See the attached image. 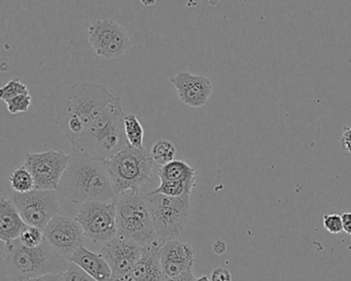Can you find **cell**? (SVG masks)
<instances>
[{"label": "cell", "mask_w": 351, "mask_h": 281, "mask_svg": "<svg viewBox=\"0 0 351 281\" xmlns=\"http://www.w3.org/2000/svg\"><path fill=\"white\" fill-rule=\"evenodd\" d=\"M116 98L99 84L81 83L67 89L57 101L55 117L69 143L79 140Z\"/></svg>", "instance_id": "obj_1"}, {"label": "cell", "mask_w": 351, "mask_h": 281, "mask_svg": "<svg viewBox=\"0 0 351 281\" xmlns=\"http://www.w3.org/2000/svg\"><path fill=\"white\" fill-rule=\"evenodd\" d=\"M57 192L75 204L112 202L118 198L112 188L108 162L75 154L71 156Z\"/></svg>", "instance_id": "obj_2"}, {"label": "cell", "mask_w": 351, "mask_h": 281, "mask_svg": "<svg viewBox=\"0 0 351 281\" xmlns=\"http://www.w3.org/2000/svg\"><path fill=\"white\" fill-rule=\"evenodd\" d=\"M125 114L120 98L117 97L87 132L71 145L73 154L108 162L130 147L125 134Z\"/></svg>", "instance_id": "obj_3"}, {"label": "cell", "mask_w": 351, "mask_h": 281, "mask_svg": "<svg viewBox=\"0 0 351 281\" xmlns=\"http://www.w3.org/2000/svg\"><path fill=\"white\" fill-rule=\"evenodd\" d=\"M69 262L47 240L38 247H27L19 239L5 245V267L13 281H25L48 274H62Z\"/></svg>", "instance_id": "obj_4"}, {"label": "cell", "mask_w": 351, "mask_h": 281, "mask_svg": "<svg viewBox=\"0 0 351 281\" xmlns=\"http://www.w3.org/2000/svg\"><path fill=\"white\" fill-rule=\"evenodd\" d=\"M153 158L143 149L128 147L108 162V172L117 197L143 195L141 191L153 178Z\"/></svg>", "instance_id": "obj_5"}, {"label": "cell", "mask_w": 351, "mask_h": 281, "mask_svg": "<svg viewBox=\"0 0 351 281\" xmlns=\"http://www.w3.org/2000/svg\"><path fill=\"white\" fill-rule=\"evenodd\" d=\"M118 235L141 247L160 242L143 195L124 194L117 198Z\"/></svg>", "instance_id": "obj_6"}, {"label": "cell", "mask_w": 351, "mask_h": 281, "mask_svg": "<svg viewBox=\"0 0 351 281\" xmlns=\"http://www.w3.org/2000/svg\"><path fill=\"white\" fill-rule=\"evenodd\" d=\"M145 197L158 240L164 244L180 236L190 217L191 195L167 197L147 194Z\"/></svg>", "instance_id": "obj_7"}, {"label": "cell", "mask_w": 351, "mask_h": 281, "mask_svg": "<svg viewBox=\"0 0 351 281\" xmlns=\"http://www.w3.org/2000/svg\"><path fill=\"white\" fill-rule=\"evenodd\" d=\"M11 200L23 221L30 227L38 229H46L61 211L57 191L34 190L25 194L13 192Z\"/></svg>", "instance_id": "obj_8"}, {"label": "cell", "mask_w": 351, "mask_h": 281, "mask_svg": "<svg viewBox=\"0 0 351 281\" xmlns=\"http://www.w3.org/2000/svg\"><path fill=\"white\" fill-rule=\"evenodd\" d=\"M86 237L106 244L118 236L117 199L112 202H88L82 205L77 217Z\"/></svg>", "instance_id": "obj_9"}, {"label": "cell", "mask_w": 351, "mask_h": 281, "mask_svg": "<svg viewBox=\"0 0 351 281\" xmlns=\"http://www.w3.org/2000/svg\"><path fill=\"white\" fill-rule=\"evenodd\" d=\"M88 40L97 56L118 59L131 49L128 32L112 19L94 20L88 26Z\"/></svg>", "instance_id": "obj_10"}, {"label": "cell", "mask_w": 351, "mask_h": 281, "mask_svg": "<svg viewBox=\"0 0 351 281\" xmlns=\"http://www.w3.org/2000/svg\"><path fill=\"white\" fill-rule=\"evenodd\" d=\"M71 160V156L51 149L43 153L27 154L24 167L32 173L36 190L57 191Z\"/></svg>", "instance_id": "obj_11"}, {"label": "cell", "mask_w": 351, "mask_h": 281, "mask_svg": "<svg viewBox=\"0 0 351 281\" xmlns=\"http://www.w3.org/2000/svg\"><path fill=\"white\" fill-rule=\"evenodd\" d=\"M45 238L59 254L69 260L71 256L83 246V228L77 219L57 215L44 230Z\"/></svg>", "instance_id": "obj_12"}, {"label": "cell", "mask_w": 351, "mask_h": 281, "mask_svg": "<svg viewBox=\"0 0 351 281\" xmlns=\"http://www.w3.org/2000/svg\"><path fill=\"white\" fill-rule=\"evenodd\" d=\"M143 247L122 236L104 244L101 254L112 268L114 276L130 274L143 256Z\"/></svg>", "instance_id": "obj_13"}, {"label": "cell", "mask_w": 351, "mask_h": 281, "mask_svg": "<svg viewBox=\"0 0 351 281\" xmlns=\"http://www.w3.org/2000/svg\"><path fill=\"white\" fill-rule=\"evenodd\" d=\"M170 83L176 88L182 102L192 108H204L213 92L210 80L190 73H178L170 79Z\"/></svg>", "instance_id": "obj_14"}, {"label": "cell", "mask_w": 351, "mask_h": 281, "mask_svg": "<svg viewBox=\"0 0 351 281\" xmlns=\"http://www.w3.org/2000/svg\"><path fill=\"white\" fill-rule=\"evenodd\" d=\"M195 252L190 244L176 240L165 242L161 248V265L165 277H176L194 268Z\"/></svg>", "instance_id": "obj_15"}, {"label": "cell", "mask_w": 351, "mask_h": 281, "mask_svg": "<svg viewBox=\"0 0 351 281\" xmlns=\"http://www.w3.org/2000/svg\"><path fill=\"white\" fill-rule=\"evenodd\" d=\"M161 242L143 247V256L133 268L131 275L136 281H164L161 265Z\"/></svg>", "instance_id": "obj_16"}, {"label": "cell", "mask_w": 351, "mask_h": 281, "mask_svg": "<svg viewBox=\"0 0 351 281\" xmlns=\"http://www.w3.org/2000/svg\"><path fill=\"white\" fill-rule=\"evenodd\" d=\"M69 262L83 269L88 275L96 281H110L114 277L106 258L101 254H96L91 250L81 246L69 258Z\"/></svg>", "instance_id": "obj_17"}, {"label": "cell", "mask_w": 351, "mask_h": 281, "mask_svg": "<svg viewBox=\"0 0 351 281\" xmlns=\"http://www.w3.org/2000/svg\"><path fill=\"white\" fill-rule=\"evenodd\" d=\"M28 227L23 221L17 207L11 199L1 198L0 201V239L5 244L19 239Z\"/></svg>", "instance_id": "obj_18"}, {"label": "cell", "mask_w": 351, "mask_h": 281, "mask_svg": "<svg viewBox=\"0 0 351 281\" xmlns=\"http://www.w3.org/2000/svg\"><path fill=\"white\" fill-rule=\"evenodd\" d=\"M160 180L167 182H191L196 180V170L182 160H174L162 166L158 171Z\"/></svg>", "instance_id": "obj_19"}, {"label": "cell", "mask_w": 351, "mask_h": 281, "mask_svg": "<svg viewBox=\"0 0 351 281\" xmlns=\"http://www.w3.org/2000/svg\"><path fill=\"white\" fill-rule=\"evenodd\" d=\"M195 184H196V180H191V182H167V180H161L159 188L152 191L149 194H160L167 197H182L184 196V195L192 194Z\"/></svg>", "instance_id": "obj_20"}, {"label": "cell", "mask_w": 351, "mask_h": 281, "mask_svg": "<svg viewBox=\"0 0 351 281\" xmlns=\"http://www.w3.org/2000/svg\"><path fill=\"white\" fill-rule=\"evenodd\" d=\"M125 134L130 147L143 149L145 130L135 114H126L124 120Z\"/></svg>", "instance_id": "obj_21"}, {"label": "cell", "mask_w": 351, "mask_h": 281, "mask_svg": "<svg viewBox=\"0 0 351 281\" xmlns=\"http://www.w3.org/2000/svg\"><path fill=\"white\" fill-rule=\"evenodd\" d=\"M12 190L19 194L32 192L36 190L34 178L24 166L17 168L9 178Z\"/></svg>", "instance_id": "obj_22"}, {"label": "cell", "mask_w": 351, "mask_h": 281, "mask_svg": "<svg viewBox=\"0 0 351 281\" xmlns=\"http://www.w3.org/2000/svg\"><path fill=\"white\" fill-rule=\"evenodd\" d=\"M152 158L154 162L161 166L167 165L174 161L176 155V147L171 141L161 139L152 147Z\"/></svg>", "instance_id": "obj_23"}, {"label": "cell", "mask_w": 351, "mask_h": 281, "mask_svg": "<svg viewBox=\"0 0 351 281\" xmlns=\"http://www.w3.org/2000/svg\"><path fill=\"white\" fill-rule=\"evenodd\" d=\"M19 240L27 247H38L44 243L46 238H45L44 230L28 225L20 236Z\"/></svg>", "instance_id": "obj_24"}, {"label": "cell", "mask_w": 351, "mask_h": 281, "mask_svg": "<svg viewBox=\"0 0 351 281\" xmlns=\"http://www.w3.org/2000/svg\"><path fill=\"white\" fill-rule=\"evenodd\" d=\"M27 93H29L27 86L22 83L20 80L14 79L1 88V90H0V99L5 102L7 100L12 99V98Z\"/></svg>", "instance_id": "obj_25"}, {"label": "cell", "mask_w": 351, "mask_h": 281, "mask_svg": "<svg viewBox=\"0 0 351 281\" xmlns=\"http://www.w3.org/2000/svg\"><path fill=\"white\" fill-rule=\"evenodd\" d=\"M32 103V99L29 93L22 94V95L17 96V97L12 98V99L5 101L8 110H9L10 114H12L28 112Z\"/></svg>", "instance_id": "obj_26"}, {"label": "cell", "mask_w": 351, "mask_h": 281, "mask_svg": "<svg viewBox=\"0 0 351 281\" xmlns=\"http://www.w3.org/2000/svg\"><path fill=\"white\" fill-rule=\"evenodd\" d=\"M62 281H96L88 275L83 269L73 262H69L66 271L62 274Z\"/></svg>", "instance_id": "obj_27"}, {"label": "cell", "mask_w": 351, "mask_h": 281, "mask_svg": "<svg viewBox=\"0 0 351 281\" xmlns=\"http://www.w3.org/2000/svg\"><path fill=\"white\" fill-rule=\"evenodd\" d=\"M324 227L328 233L339 234L343 231L342 217L339 215H324Z\"/></svg>", "instance_id": "obj_28"}, {"label": "cell", "mask_w": 351, "mask_h": 281, "mask_svg": "<svg viewBox=\"0 0 351 281\" xmlns=\"http://www.w3.org/2000/svg\"><path fill=\"white\" fill-rule=\"evenodd\" d=\"M211 281H232V274L228 269L217 267L210 275Z\"/></svg>", "instance_id": "obj_29"}, {"label": "cell", "mask_w": 351, "mask_h": 281, "mask_svg": "<svg viewBox=\"0 0 351 281\" xmlns=\"http://www.w3.org/2000/svg\"><path fill=\"white\" fill-rule=\"evenodd\" d=\"M341 145L347 153L351 154V127H344L341 137Z\"/></svg>", "instance_id": "obj_30"}, {"label": "cell", "mask_w": 351, "mask_h": 281, "mask_svg": "<svg viewBox=\"0 0 351 281\" xmlns=\"http://www.w3.org/2000/svg\"><path fill=\"white\" fill-rule=\"evenodd\" d=\"M164 281H196V278L191 271V272L184 273V274L176 277H165Z\"/></svg>", "instance_id": "obj_31"}, {"label": "cell", "mask_w": 351, "mask_h": 281, "mask_svg": "<svg viewBox=\"0 0 351 281\" xmlns=\"http://www.w3.org/2000/svg\"><path fill=\"white\" fill-rule=\"evenodd\" d=\"M62 274L44 275V276L36 277V278L28 279V280L25 281H62Z\"/></svg>", "instance_id": "obj_32"}, {"label": "cell", "mask_w": 351, "mask_h": 281, "mask_svg": "<svg viewBox=\"0 0 351 281\" xmlns=\"http://www.w3.org/2000/svg\"><path fill=\"white\" fill-rule=\"evenodd\" d=\"M343 231L351 235V212H345L342 215Z\"/></svg>", "instance_id": "obj_33"}, {"label": "cell", "mask_w": 351, "mask_h": 281, "mask_svg": "<svg viewBox=\"0 0 351 281\" xmlns=\"http://www.w3.org/2000/svg\"><path fill=\"white\" fill-rule=\"evenodd\" d=\"M227 250V244L223 240H217L213 244V252L217 254V256H223Z\"/></svg>", "instance_id": "obj_34"}, {"label": "cell", "mask_w": 351, "mask_h": 281, "mask_svg": "<svg viewBox=\"0 0 351 281\" xmlns=\"http://www.w3.org/2000/svg\"><path fill=\"white\" fill-rule=\"evenodd\" d=\"M110 281H136V280H135L134 277H133L130 273V274L121 275V276H114V277H112V279Z\"/></svg>", "instance_id": "obj_35"}, {"label": "cell", "mask_w": 351, "mask_h": 281, "mask_svg": "<svg viewBox=\"0 0 351 281\" xmlns=\"http://www.w3.org/2000/svg\"><path fill=\"white\" fill-rule=\"evenodd\" d=\"M196 281H211L206 275H203V276L199 277V278L196 279Z\"/></svg>", "instance_id": "obj_36"}]
</instances>
